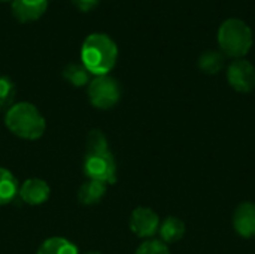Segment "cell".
<instances>
[{
    "mask_svg": "<svg viewBox=\"0 0 255 254\" xmlns=\"http://www.w3.org/2000/svg\"><path fill=\"white\" fill-rule=\"evenodd\" d=\"M197 66L206 75H217L224 67V54L221 51L208 49L199 57Z\"/></svg>",
    "mask_w": 255,
    "mask_h": 254,
    "instance_id": "9a60e30c",
    "label": "cell"
},
{
    "mask_svg": "<svg viewBox=\"0 0 255 254\" xmlns=\"http://www.w3.org/2000/svg\"><path fill=\"white\" fill-rule=\"evenodd\" d=\"M82 168L88 180L100 181L106 186L117 183V162L105 133L99 129L91 130L87 136Z\"/></svg>",
    "mask_w": 255,
    "mask_h": 254,
    "instance_id": "6da1fadb",
    "label": "cell"
},
{
    "mask_svg": "<svg viewBox=\"0 0 255 254\" xmlns=\"http://www.w3.org/2000/svg\"><path fill=\"white\" fill-rule=\"evenodd\" d=\"M36 254H79L76 246L66 238L52 237L42 243Z\"/></svg>",
    "mask_w": 255,
    "mask_h": 254,
    "instance_id": "5bb4252c",
    "label": "cell"
},
{
    "mask_svg": "<svg viewBox=\"0 0 255 254\" xmlns=\"http://www.w3.org/2000/svg\"><path fill=\"white\" fill-rule=\"evenodd\" d=\"M7 130L16 138L25 141H36L43 136L46 121L40 111L28 102H19L10 106L4 115Z\"/></svg>",
    "mask_w": 255,
    "mask_h": 254,
    "instance_id": "3957f363",
    "label": "cell"
},
{
    "mask_svg": "<svg viewBox=\"0 0 255 254\" xmlns=\"http://www.w3.org/2000/svg\"><path fill=\"white\" fill-rule=\"evenodd\" d=\"M185 223L173 216L166 217L158 228V234L160 238L164 244H175L178 241H181L185 235Z\"/></svg>",
    "mask_w": 255,
    "mask_h": 254,
    "instance_id": "7c38bea8",
    "label": "cell"
},
{
    "mask_svg": "<svg viewBox=\"0 0 255 254\" xmlns=\"http://www.w3.org/2000/svg\"><path fill=\"white\" fill-rule=\"evenodd\" d=\"M229 85L239 93H251L255 90V67L245 58L233 60L227 67Z\"/></svg>",
    "mask_w": 255,
    "mask_h": 254,
    "instance_id": "8992f818",
    "label": "cell"
},
{
    "mask_svg": "<svg viewBox=\"0 0 255 254\" xmlns=\"http://www.w3.org/2000/svg\"><path fill=\"white\" fill-rule=\"evenodd\" d=\"M19 184L15 175L6 168H0V207L10 204L18 196Z\"/></svg>",
    "mask_w": 255,
    "mask_h": 254,
    "instance_id": "4fadbf2b",
    "label": "cell"
},
{
    "mask_svg": "<svg viewBox=\"0 0 255 254\" xmlns=\"http://www.w3.org/2000/svg\"><path fill=\"white\" fill-rule=\"evenodd\" d=\"M100 0H72V3L75 4V7L81 12H88L93 10Z\"/></svg>",
    "mask_w": 255,
    "mask_h": 254,
    "instance_id": "d6986e66",
    "label": "cell"
},
{
    "mask_svg": "<svg viewBox=\"0 0 255 254\" xmlns=\"http://www.w3.org/2000/svg\"><path fill=\"white\" fill-rule=\"evenodd\" d=\"M85 254H100L99 252H90V253H85Z\"/></svg>",
    "mask_w": 255,
    "mask_h": 254,
    "instance_id": "ffe728a7",
    "label": "cell"
},
{
    "mask_svg": "<svg viewBox=\"0 0 255 254\" xmlns=\"http://www.w3.org/2000/svg\"><path fill=\"white\" fill-rule=\"evenodd\" d=\"M15 96H16L15 82L9 76L1 75L0 76V109H9L10 106H13Z\"/></svg>",
    "mask_w": 255,
    "mask_h": 254,
    "instance_id": "e0dca14e",
    "label": "cell"
},
{
    "mask_svg": "<svg viewBox=\"0 0 255 254\" xmlns=\"http://www.w3.org/2000/svg\"><path fill=\"white\" fill-rule=\"evenodd\" d=\"M51 189L48 183L40 178H28L18 190V196L30 207H37L49 199Z\"/></svg>",
    "mask_w": 255,
    "mask_h": 254,
    "instance_id": "9c48e42d",
    "label": "cell"
},
{
    "mask_svg": "<svg viewBox=\"0 0 255 254\" xmlns=\"http://www.w3.org/2000/svg\"><path fill=\"white\" fill-rule=\"evenodd\" d=\"M106 190H108L106 184L94 180H87L78 190V202L84 207L97 205L106 195Z\"/></svg>",
    "mask_w": 255,
    "mask_h": 254,
    "instance_id": "8fae6325",
    "label": "cell"
},
{
    "mask_svg": "<svg viewBox=\"0 0 255 254\" xmlns=\"http://www.w3.org/2000/svg\"><path fill=\"white\" fill-rule=\"evenodd\" d=\"M217 40L224 57L244 58L253 48L254 36L251 27L241 18L226 19L217 33Z\"/></svg>",
    "mask_w": 255,
    "mask_h": 254,
    "instance_id": "277c9868",
    "label": "cell"
},
{
    "mask_svg": "<svg viewBox=\"0 0 255 254\" xmlns=\"http://www.w3.org/2000/svg\"><path fill=\"white\" fill-rule=\"evenodd\" d=\"M88 99L97 109L106 111L114 108L121 99L120 82L109 75L96 76L88 84Z\"/></svg>",
    "mask_w": 255,
    "mask_h": 254,
    "instance_id": "5b68a950",
    "label": "cell"
},
{
    "mask_svg": "<svg viewBox=\"0 0 255 254\" xmlns=\"http://www.w3.org/2000/svg\"><path fill=\"white\" fill-rule=\"evenodd\" d=\"M0 1H9V0H0Z\"/></svg>",
    "mask_w": 255,
    "mask_h": 254,
    "instance_id": "44dd1931",
    "label": "cell"
},
{
    "mask_svg": "<svg viewBox=\"0 0 255 254\" xmlns=\"http://www.w3.org/2000/svg\"><path fill=\"white\" fill-rule=\"evenodd\" d=\"M90 72L82 66V63H70L63 70V78L73 87H84L90 84Z\"/></svg>",
    "mask_w": 255,
    "mask_h": 254,
    "instance_id": "2e32d148",
    "label": "cell"
},
{
    "mask_svg": "<svg viewBox=\"0 0 255 254\" xmlns=\"http://www.w3.org/2000/svg\"><path fill=\"white\" fill-rule=\"evenodd\" d=\"M48 9V0H12V15L19 22L37 21Z\"/></svg>",
    "mask_w": 255,
    "mask_h": 254,
    "instance_id": "30bf717a",
    "label": "cell"
},
{
    "mask_svg": "<svg viewBox=\"0 0 255 254\" xmlns=\"http://www.w3.org/2000/svg\"><path fill=\"white\" fill-rule=\"evenodd\" d=\"M235 232L245 238L251 240L255 237V204L254 202H242L236 207L232 217Z\"/></svg>",
    "mask_w": 255,
    "mask_h": 254,
    "instance_id": "ba28073f",
    "label": "cell"
},
{
    "mask_svg": "<svg viewBox=\"0 0 255 254\" xmlns=\"http://www.w3.org/2000/svg\"><path fill=\"white\" fill-rule=\"evenodd\" d=\"M128 225H130V231L136 237L151 240L155 234H158L160 217L151 208L137 207L136 210H133Z\"/></svg>",
    "mask_w": 255,
    "mask_h": 254,
    "instance_id": "52a82bcc",
    "label": "cell"
},
{
    "mask_svg": "<svg viewBox=\"0 0 255 254\" xmlns=\"http://www.w3.org/2000/svg\"><path fill=\"white\" fill-rule=\"evenodd\" d=\"M118 46L105 33H91L81 46L82 66L94 76L108 75L117 64Z\"/></svg>",
    "mask_w": 255,
    "mask_h": 254,
    "instance_id": "7a4b0ae2",
    "label": "cell"
},
{
    "mask_svg": "<svg viewBox=\"0 0 255 254\" xmlns=\"http://www.w3.org/2000/svg\"><path fill=\"white\" fill-rule=\"evenodd\" d=\"M134 254H170L167 244H164L161 240H146L143 241Z\"/></svg>",
    "mask_w": 255,
    "mask_h": 254,
    "instance_id": "ac0fdd59",
    "label": "cell"
}]
</instances>
